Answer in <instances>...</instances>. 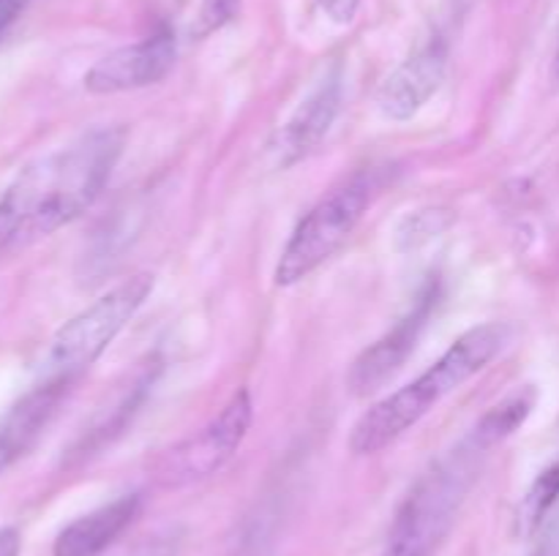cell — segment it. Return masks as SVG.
<instances>
[{
  "label": "cell",
  "mask_w": 559,
  "mask_h": 556,
  "mask_svg": "<svg viewBox=\"0 0 559 556\" xmlns=\"http://www.w3.org/2000/svg\"><path fill=\"white\" fill-rule=\"evenodd\" d=\"M175 52H178L175 33L169 27H162L153 36L115 49L107 58L98 60L85 74V87L96 96H109V93L156 85L173 69Z\"/></svg>",
  "instance_id": "cell-8"
},
{
  "label": "cell",
  "mask_w": 559,
  "mask_h": 556,
  "mask_svg": "<svg viewBox=\"0 0 559 556\" xmlns=\"http://www.w3.org/2000/svg\"><path fill=\"white\" fill-rule=\"evenodd\" d=\"M489 447L469 434L437 463H431L409 488L388 532L382 556H437L451 534L469 488L478 480Z\"/></svg>",
  "instance_id": "cell-3"
},
{
  "label": "cell",
  "mask_w": 559,
  "mask_h": 556,
  "mask_svg": "<svg viewBox=\"0 0 559 556\" xmlns=\"http://www.w3.org/2000/svg\"><path fill=\"white\" fill-rule=\"evenodd\" d=\"M22 537L14 527L0 529V556H20Z\"/></svg>",
  "instance_id": "cell-21"
},
{
  "label": "cell",
  "mask_w": 559,
  "mask_h": 556,
  "mask_svg": "<svg viewBox=\"0 0 559 556\" xmlns=\"http://www.w3.org/2000/svg\"><path fill=\"white\" fill-rule=\"evenodd\" d=\"M320 3L322 11H325L336 25H349V22L355 20V14H358L360 0H320Z\"/></svg>",
  "instance_id": "cell-19"
},
{
  "label": "cell",
  "mask_w": 559,
  "mask_h": 556,
  "mask_svg": "<svg viewBox=\"0 0 559 556\" xmlns=\"http://www.w3.org/2000/svg\"><path fill=\"white\" fill-rule=\"evenodd\" d=\"M440 281H437V278L426 281V287L420 289L413 309H409L385 336L377 338L369 349H364V352L358 354V360H355L353 368H349L347 374V387L353 396H371V392L380 390V387L407 363V358L415 352L420 336H424L426 325H429L431 314H435L437 305H440Z\"/></svg>",
  "instance_id": "cell-7"
},
{
  "label": "cell",
  "mask_w": 559,
  "mask_h": 556,
  "mask_svg": "<svg viewBox=\"0 0 559 556\" xmlns=\"http://www.w3.org/2000/svg\"><path fill=\"white\" fill-rule=\"evenodd\" d=\"M533 403H535V396L533 392H516V396H511L508 401L497 403V407H491L489 412L480 418V423L475 425L473 434L478 436V442L484 447H497L500 442H506L508 436L513 434V431L519 428V425L524 423V420L530 418V412H533Z\"/></svg>",
  "instance_id": "cell-14"
},
{
  "label": "cell",
  "mask_w": 559,
  "mask_h": 556,
  "mask_svg": "<svg viewBox=\"0 0 559 556\" xmlns=\"http://www.w3.org/2000/svg\"><path fill=\"white\" fill-rule=\"evenodd\" d=\"M555 82L559 87V44H557V55H555Z\"/></svg>",
  "instance_id": "cell-22"
},
{
  "label": "cell",
  "mask_w": 559,
  "mask_h": 556,
  "mask_svg": "<svg viewBox=\"0 0 559 556\" xmlns=\"http://www.w3.org/2000/svg\"><path fill=\"white\" fill-rule=\"evenodd\" d=\"M71 390V382L47 379L22 396L9 412L0 418V474L14 467L27 450L38 442L49 420L58 414L66 392Z\"/></svg>",
  "instance_id": "cell-11"
},
{
  "label": "cell",
  "mask_w": 559,
  "mask_h": 556,
  "mask_svg": "<svg viewBox=\"0 0 559 556\" xmlns=\"http://www.w3.org/2000/svg\"><path fill=\"white\" fill-rule=\"evenodd\" d=\"M126 140L123 125H98L27 164L0 191V254L47 238L80 218L112 178Z\"/></svg>",
  "instance_id": "cell-1"
},
{
  "label": "cell",
  "mask_w": 559,
  "mask_h": 556,
  "mask_svg": "<svg viewBox=\"0 0 559 556\" xmlns=\"http://www.w3.org/2000/svg\"><path fill=\"white\" fill-rule=\"evenodd\" d=\"M338 109H342V65L333 63L311 85L304 101L295 107L287 123L273 136L271 153L276 156L278 167H293V164L304 161L314 147H320V142L331 131L333 120H336Z\"/></svg>",
  "instance_id": "cell-9"
},
{
  "label": "cell",
  "mask_w": 559,
  "mask_h": 556,
  "mask_svg": "<svg viewBox=\"0 0 559 556\" xmlns=\"http://www.w3.org/2000/svg\"><path fill=\"white\" fill-rule=\"evenodd\" d=\"M445 71L448 44L440 36L429 38L382 82L377 90V107L388 120H409L440 90Z\"/></svg>",
  "instance_id": "cell-10"
},
{
  "label": "cell",
  "mask_w": 559,
  "mask_h": 556,
  "mask_svg": "<svg viewBox=\"0 0 559 556\" xmlns=\"http://www.w3.org/2000/svg\"><path fill=\"white\" fill-rule=\"evenodd\" d=\"M371 200H374V180L369 172H360L338 185L336 191H331L325 200L317 202L300 218L278 256L276 273H273L276 287H295L298 281L309 278L317 267L325 265L358 229Z\"/></svg>",
  "instance_id": "cell-5"
},
{
  "label": "cell",
  "mask_w": 559,
  "mask_h": 556,
  "mask_svg": "<svg viewBox=\"0 0 559 556\" xmlns=\"http://www.w3.org/2000/svg\"><path fill=\"white\" fill-rule=\"evenodd\" d=\"M535 534H538V543L530 556H559V505L549 512V518L540 523Z\"/></svg>",
  "instance_id": "cell-18"
},
{
  "label": "cell",
  "mask_w": 559,
  "mask_h": 556,
  "mask_svg": "<svg viewBox=\"0 0 559 556\" xmlns=\"http://www.w3.org/2000/svg\"><path fill=\"white\" fill-rule=\"evenodd\" d=\"M140 507V494H126L76 518L58 534L52 556H102L134 523Z\"/></svg>",
  "instance_id": "cell-12"
},
{
  "label": "cell",
  "mask_w": 559,
  "mask_h": 556,
  "mask_svg": "<svg viewBox=\"0 0 559 556\" xmlns=\"http://www.w3.org/2000/svg\"><path fill=\"white\" fill-rule=\"evenodd\" d=\"M508 333L511 330L500 322H489V325H478L459 336L429 371H424L407 387L391 392L388 398L377 401L369 412L360 414L349 434V450L355 456H374L393 445L418 420H424L442 398L459 390L478 371H484L502 352Z\"/></svg>",
  "instance_id": "cell-2"
},
{
  "label": "cell",
  "mask_w": 559,
  "mask_h": 556,
  "mask_svg": "<svg viewBox=\"0 0 559 556\" xmlns=\"http://www.w3.org/2000/svg\"><path fill=\"white\" fill-rule=\"evenodd\" d=\"M158 365L162 363H158L156 358L147 360V363H142V368L136 371L134 379L129 382V390L120 392L118 403H115V407L109 409V412L104 414V418L98 420V423L93 425L85 436H82V442H80V447L74 450V456H80V458L93 456V452L102 450L104 445H109L115 436L123 434L126 423H131V418L136 414V409L142 407V401H145L147 390H151L153 382H156Z\"/></svg>",
  "instance_id": "cell-13"
},
{
  "label": "cell",
  "mask_w": 559,
  "mask_h": 556,
  "mask_svg": "<svg viewBox=\"0 0 559 556\" xmlns=\"http://www.w3.org/2000/svg\"><path fill=\"white\" fill-rule=\"evenodd\" d=\"M453 218L456 216H453L451 210H442V207H437V210L413 213V216L404 218L402 227H399V245H402V249H418V245L429 243L437 234L445 232L453 223Z\"/></svg>",
  "instance_id": "cell-16"
},
{
  "label": "cell",
  "mask_w": 559,
  "mask_h": 556,
  "mask_svg": "<svg viewBox=\"0 0 559 556\" xmlns=\"http://www.w3.org/2000/svg\"><path fill=\"white\" fill-rule=\"evenodd\" d=\"M27 3H31V0H0V36H3L5 27L25 11Z\"/></svg>",
  "instance_id": "cell-20"
},
{
  "label": "cell",
  "mask_w": 559,
  "mask_h": 556,
  "mask_svg": "<svg viewBox=\"0 0 559 556\" xmlns=\"http://www.w3.org/2000/svg\"><path fill=\"white\" fill-rule=\"evenodd\" d=\"M238 5L240 0H202L200 16H197V36H207V33L227 25Z\"/></svg>",
  "instance_id": "cell-17"
},
{
  "label": "cell",
  "mask_w": 559,
  "mask_h": 556,
  "mask_svg": "<svg viewBox=\"0 0 559 556\" xmlns=\"http://www.w3.org/2000/svg\"><path fill=\"white\" fill-rule=\"evenodd\" d=\"M251 420H254L251 392L238 390L205 428L156 458L153 463L156 483L167 485V488H180V485L200 483V480L216 474L243 445Z\"/></svg>",
  "instance_id": "cell-6"
},
{
  "label": "cell",
  "mask_w": 559,
  "mask_h": 556,
  "mask_svg": "<svg viewBox=\"0 0 559 556\" xmlns=\"http://www.w3.org/2000/svg\"><path fill=\"white\" fill-rule=\"evenodd\" d=\"M153 283H156L153 273H134L80 311L74 319L66 322L44 354V382H74L87 365L96 363L115 336L134 319L147 294L153 292Z\"/></svg>",
  "instance_id": "cell-4"
},
{
  "label": "cell",
  "mask_w": 559,
  "mask_h": 556,
  "mask_svg": "<svg viewBox=\"0 0 559 556\" xmlns=\"http://www.w3.org/2000/svg\"><path fill=\"white\" fill-rule=\"evenodd\" d=\"M559 505V458L535 478L516 512L519 534H535Z\"/></svg>",
  "instance_id": "cell-15"
}]
</instances>
